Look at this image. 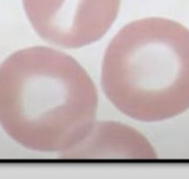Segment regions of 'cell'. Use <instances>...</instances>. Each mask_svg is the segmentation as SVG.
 I'll return each instance as SVG.
<instances>
[{"mask_svg":"<svg viewBox=\"0 0 189 179\" xmlns=\"http://www.w3.org/2000/svg\"><path fill=\"white\" fill-rule=\"evenodd\" d=\"M98 109L94 81L62 51L27 48L0 65V125L22 147L70 151L90 133Z\"/></svg>","mask_w":189,"mask_h":179,"instance_id":"6da1fadb","label":"cell"},{"mask_svg":"<svg viewBox=\"0 0 189 179\" xmlns=\"http://www.w3.org/2000/svg\"><path fill=\"white\" fill-rule=\"evenodd\" d=\"M101 86L127 117L159 123L189 109V29L165 17L136 19L104 51Z\"/></svg>","mask_w":189,"mask_h":179,"instance_id":"7a4b0ae2","label":"cell"},{"mask_svg":"<svg viewBox=\"0 0 189 179\" xmlns=\"http://www.w3.org/2000/svg\"><path fill=\"white\" fill-rule=\"evenodd\" d=\"M122 0H22L26 14L43 40L65 49L100 41L115 23Z\"/></svg>","mask_w":189,"mask_h":179,"instance_id":"3957f363","label":"cell"},{"mask_svg":"<svg viewBox=\"0 0 189 179\" xmlns=\"http://www.w3.org/2000/svg\"><path fill=\"white\" fill-rule=\"evenodd\" d=\"M61 157L151 160L157 154L151 142L136 128L117 121H96L83 141L62 153Z\"/></svg>","mask_w":189,"mask_h":179,"instance_id":"277c9868","label":"cell"}]
</instances>
